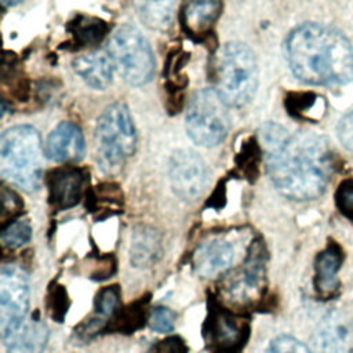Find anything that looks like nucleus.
I'll use <instances>...</instances> for the list:
<instances>
[{"mask_svg": "<svg viewBox=\"0 0 353 353\" xmlns=\"http://www.w3.org/2000/svg\"><path fill=\"white\" fill-rule=\"evenodd\" d=\"M266 167L277 190L292 200H312L323 194L332 172L327 141L313 132L288 134L268 123L261 130Z\"/></svg>", "mask_w": 353, "mask_h": 353, "instance_id": "f257e3e1", "label": "nucleus"}, {"mask_svg": "<svg viewBox=\"0 0 353 353\" xmlns=\"http://www.w3.org/2000/svg\"><path fill=\"white\" fill-rule=\"evenodd\" d=\"M292 73L310 85L346 84L353 80V48L336 29L305 23L285 43Z\"/></svg>", "mask_w": 353, "mask_h": 353, "instance_id": "f03ea898", "label": "nucleus"}, {"mask_svg": "<svg viewBox=\"0 0 353 353\" xmlns=\"http://www.w3.org/2000/svg\"><path fill=\"white\" fill-rule=\"evenodd\" d=\"M41 141L30 125H15L3 132L0 139L1 174L11 183L26 192L41 183Z\"/></svg>", "mask_w": 353, "mask_h": 353, "instance_id": "7ed1b4c3", "label": "nucleus"}, {"mask_svg": "<svg viewBox=\"0 0 353 353\" xmlns=\"http://www.w3.org/2000/svg\"><path fill=\"white\" fill-rule=\"evenodd\" d=\"M137 132L128 108L116 102L98 119L95 130L97 161L106 174L117 172L134 154Z\"/></svg>", "mask_w": 353, "mask_h": 353, "instance_id": "20e7f679", "label": "nucleus"}, {"mask_svg": "<svg viewBox=\"0 0 353 353\" xmlns=\"http://www.w3.org/2000/svg\"><path fill=\"white\" fill-rule=\"evenodd\" d=\"M258 85L254 52L243 43L225 44L216 59V91L228 106L247 105Z\"/></svg>", "mask_w": 353, "mask_h": 353, "instance_id": "39448f33", "label": "nucleus"}, {"mask_svg": "<svg viewBox=\"0 0 353 353\" xmlns=\"http://www.w3.org/2000/svg\"><path fill=\"white\" fill-rule=\"evenodd\" d=\"M108 54L114 69L127 83L143 85L150 81L154 58L149 43L135 26H120L109 40Z\"/></svg>", "mask_w": 353, "mask_h": 353, "instance_id": "423d86ee", "label": "nucleus"}, {"mask_svg": "<svg viewBox=\"0 0 353 353\" xmlns=\"http://www.w3.org/2000/svg\"><path fill=\"white\" fill-rule=\"evenodd\" d=\"M228 108L214 88L194 92L186 113V130L192 141L204 148L219 145L230 127Z\"/></svg>", "mask_w": 353, "mask_h": 353, "instance_id": "0eeeda50", "label": "nucleus"}, {"mask_svg": "<svg viewBox=\"0 0 353 353\" xmlns=\"http://www.w3.org/2000/svg\"><path fill=\"white\" fill-rule=\"evenodd\" d=\"M203 336L212 353H240L250 336V323L221 305H211L203 325Z\"/></svg>", "mask_w": 353, "mask_h": 353, "instance_id": "6e6552de", "label": "nucleus"}, {"mask_svg": "<svg viewBox=\"0 0 353 353\" xmlns=\"http://www.w3.org/2000/svg\"><path fill=\"white\" fill-rule=\"evenodd\" d=\"M29 283L25 272L15 265L3 266L0 273V330L1 334L26 317Z\"/></svg>", "mask_w": 353, "mask_h": 353, "instance_id": "1a4fd4ad", "label": "nucleus"}, {"mask_svg": "<svg viewBox=\"0 0 353 353\" xmlns=\"http://www.w3.org/2000/svg\"><path fill=\"white\" fill-rule=\"evenodd\" d=\"M170 181L176 196L194 200L207 182V168L201 157L192 150H178L170 160Z\"/></svg>", "mask_w": 353, "mask_h": 353, "instance_id": "9d476101", "label": "nucleus"}, {"mask_svg": "<svg viewBox=\"0 0 353 353\" xmlns=\"http://www.w3.org/2000/svg\"><path fill=\"white\" fill-rule=\"evenodd\" d=\"M353 339V323L346 312L332 310L319 324L313 335L316 353H349Z\"/></svg>", "mask_w": 353, "mask_h": 353, "instance_id": "9b49d317", "label": "nucleus"}, {"mask_svg": "<svg viewBox=\"0 0 353 353\" xmlns=\"http://www.w3.org/2000/svg\"><path fill=\"white\" fill-rule=\"evenodd\" d=\"M50 203L59 210L76 205L84 192L87 175L83 170L66 165L58 167L47 174Z\"/></svg>", "mask_w": 353, "mask_h": 353, "instance_id": "f8f14e48", "label": "nucleus"}, {"mask_svg": "<svg viewBox=\"0 0 353 353\" xmlns=\"http://www.w3.org/2000/svg\"><path fill=\"white\" fill-rule=\"evenodd\" d=\"M7 353H43L48 341V328L44 321L25 317L1 334Z\"/></svg>", "mask_w": 353, "mask_h": 353, "instance_id": "ddd939ff", "label": "nucleus"}, {"mask_svg": "<svg viewBox=\"0 0 353 353\" xmlns=\"http://www.w3.org/2000/svg\"><path fill=\"white\" fill-rule=\"evenodd\" d=\"M85 150L84 137L81 130L70 123L58 124L46 142V154L57 163H72L83 159Z\"/></svg>", "mask_w": 353, "mask_h": 353, "instance_id": "4468645a", "label": "nucleus"}, {"mask_svg": "<svg viewBox=\"0 0 353 353\" xmlns=\"http://www.w3.org/2000/svg\"><path fill=\"white\" fill-rule=\"evenodd\" d=\"M234 259L232 244L223 240H211L201 244L193 255V266L201 277H212L230 268Z\"/></svg>", "mask_w": 353, "mask_h": 353, "instance_id": "2eb2a0df", "label": "nucleus"}, {"mask_svg": "<svg viewBox=\"0 0 353 353\" xmlns=\"http://www.w3.org/2000/svg\"><path fill=\"white\" fill-rule=\"evenodd\" d=\"M221 14V0H186L182 10V25L194 37L207 36Z\"/></svg>", "mask_w": 353, "mask_h": 353, "instance_id": "dca6fc26", "label": "nucleus"}, {"mask_svg": "<svg viewBox=\"0 0 353 353\" xmlns=\"http://www.w3.org/2000/svg\"><path fill=\"white\" fill-rule=\"evenodd\" d=\"M72 65L84 83L95 90H105L112 83L114 66L109 54L101 51L88 52L74 58Z\"/></svg>", "mask_w": 353, "mask_h": 353, "instance_id": "f3484780", "label": "nucleus"}, {"mask_svg": "<svg viewBox=\"0 0 353 353\" xmlns=\"http://www.w3.org/2000/svg\"><path fill=\"white\" fill-rule=\"evenodd\" d=\"M263 270L256 255L251 254L248 262L226 284L229 296L236 302H248L259 295L262 288Z\"/></svg>", "mask_w": 353, "mask_h": 353, "instance_id": "a211bd4d", "label": "nucleus"}, {"mask_svg": "<svg viewBox=\"0 0 353 353\" xmlns=\"http://www.w3.org/2000/svg\"><path fill=\"white\" fill-rule=\"evenodd\" d=\"M343 255L336 245H328L321 251L314 262V287L320 296H332L339 285L338 270Z\"/></svg>", "mask_w": 353, "mask_h": 353, "instance_id": "6ab92c4d", "label": "nucleus"}, {"mask_svg": "<svg viewBox=\"0 0 353 353\" xmlns=\"http://www.w3.org/2000/svg\"><path fill=\"white\" fill-rule=\"evenodd\" d=\"M161 255V240L159 233L148 226L134 230L130 245V261L137 268L154 265Z\"/></svg>", "mask_w": 353, "mask_h": 353, "instance_id": "aec40b11", "label": "nucleus"}, {"mask_svg": "<svg viewBox=\"0 0 353 353\" xmlns=\"http://www.w3.org/2000/svg\"><path fill=\"white\" fill-rule=\"evenodd\" d=\"M119 303H120V290L117 285L102 288L95 298V310L92 317L87 319L88 321L81 324V331L79 330V332L90 338L92 334L99 331L102 325L108 321V319L116 313Z\"/></svg>", "mask_w": 353, "mask_h": 353, "instance_id": "412c9836", "label": "nucleus"}, {"mask_svg": "<svg viewBox=\"0 0 353 353\" xmlns=\"http://www.w3.org/2000/svg\"><path fill=\"white\" fill-rule=\"evenodd\" d=\"M134 7L148 28L164 30L172 22L176 0H134Z\"/></svg>", "mask_w": 353, "mask_h": 353, "instance_id": "4be33fe9", "label": "nucleus"}, {"mask_svg": "<svg viewBox=\"0 0 353 353\" xmlns=\"http://www.w3.org/2000/svg\"><path fill=\"white\" fill-rule=\"evenodd\" d=\"M69 30L73 34L74 43L79 47H87V46H95L106 36L109 28L108 23L99 18L95 17H85L79 15L76 19L70 21Z\"/></svg>", "mask_w": 353, "mask_h": 353, "instance_id": "5701e85b", "label": "nucleus"}, {"mask_svg": "<svg viewBox=\"0 0 353 353\" xmlns=\"http://www.w3.org/2000/svg\"><path fill=\"white\" fill-rule=\"evenodd\" d=\"M146 306L148 299H143L142 296V299L124 307L123 310H120L119 314H116L110 330H114L117 332H134L135 330L141 328L145 324V319L148 316Z\"/></svg>", "mask_w": 353, "mask_h": 353, "instance_id": "b1692460", "label": "nucleus"}, {"mask_svg": "<svg viewBox=\"0 0 353 353\" xmlns=\"http://www.w3.org/2000/svg\"><path fill=\"white\" fill-rule=\"evenodd\" d=\"M32 237V228L26 221H12L4 226L1 241L8 248H19Z\"/></svg>", "mask_w": 353, "mask_h": 353, "instance_id": "393cba45", "label": "nucleus"}, {"mask_svg": "<svg viewBox=\"0 0 353 353\" xmlns=\"http://www.w3.org/2000/svg\"><path fill=\"white\" fill-rule=\"evenodd\" d=\"M259 159H261V150L259 145L254 138L247 141L243 148L240 154L237 156V164L239 168H241L243 174L247 175V178H254L258 174V167H259Z\"/></svg>", "mask_w": 353, "mask_h": 353, "instance_id": "a878e982", "label": "nucleus"}, {"mask_svg": "<svg viewBox=\"0 0 353 353\" xmlns=\"http://www.w3.org/2000/svg\"><path fill=\"white\" fill-rule=\"evenodd\" d=\"M148 320L152 330L157 332H171L174 330L176 316L171 309L159 306L152 310Z\"/></svg>", "mask_w": 353, "mask_h": 353, "instance_id": "bb28decb", "label": "nucleus"}, {"mask_svg": "<svg viewBox=\"0 0 353 353\" xmlns=\"http://www.w3.org/2000/svg\"><path fill=\"white\" fill-rule=\"evenodd\" d=\"M48 312L50 314L58 320L62 321L65 317L69 303H68V292L62 288V285H55L54 290L48 294V301H47Z\"/></svg>", "mask_w": 353, "mask_h": 353, "instance_id": "cd10ccee", "label": "nucleus"}, {"mask_svg": "<svg viewBox=\"0 0 353 353\" xmlns=\"http://www.w3.org/2000/svg\"><path fill=\"white\" fill-rule=\"evenodd\" d=\"M266 353H310V350L301 341L281 335L270 342Z\"/></svg>", "mask_w": 353, "mask_h": 353, "instance_id": "c85d7f7f", "label": "nucleus"}, {"mask_svg": "<svg viewBox=\"0 0 353 353\" xmlns=\"http://www.w3.org/2000/svg\"><path fill=\"white\" fill-rule=\"evenodd\" d=\"M335 203L343 215L353 219V179L339 185L335 193Z\"/></svg>", "mask_w": 353, "mask_h": 353, "instance_id": "c756f323", "label": "nucleus"}, {"mask_svg": "<svg viewBox=\"0 0 353 353\" xmlns=\"http://www.w3.org/2000/svg\"><path fill=\"white\" fill-rule=\"evenodd\" d=\"M148 353H189V347L181 336H167L156 342Z\"/></svg>", "mask_w": 353, "mask_h": 353, "instance_id": "7c9ffc66", "label": "nucleus"}, {"mask_svg": "<svg viewBox=\"0 0 353 353\" xmlns=\"http://www.w3.org/2000/svg\"><path fill=\"white\" fill-rule=\"evenodd\" d=\"M1 197H3V212H1V219L4 222L6 218H12L19 212L22 208V201L19 200L18 194H15L12 190L7 189L3 186L1 189Z\"/></svg>", "mask_w": 353, "mask_h": 353, "instance_id": "2f4dec72", "label": "nucleus"}, {"mask_svg": "<svg viewBox=\"0 0 353 353\" xmlns=\"http://www.w3.org/2000/svg\"><path fill=\"white\" fill-rule=\"evenodd\" d=\"M338 138L342 146L353 153V112L347 113L338 124Z\"/></svg>", "mask_w": 353, "mask_h": 353, "instance_id": "473e14b6", "label": "nucleus"}, {"mask_svg": "<svg viewBox=\"0 0 353 353\" xmlns=\"http://www.w3.org/2000/svg\"><path fill=\"white\" fill-rule=\"evenodd\" d=\"M314 102V97L310 94H294L287 99V108L292 114H301L306 109H309Z\"/></svg>", "mask_w": 353, "mask_h": 353, "instance_id": "72a5a7b5", "label": "nucleus"}, {"mask_svg": "<svg viewBox=\"0 0 353 353\" xmlns=\"http://www.w3.org/2000/svg\"><path fill=\"white\" fill-rule=\"evenodd\" d=\"M18 1H21V0H3V4H4V6H14V4H17Z\"/></svg>", "mask_w": 353, "mask_h": 353, "instance_id": "f704fd0d", "label": "nucleus"}]
</instances>
